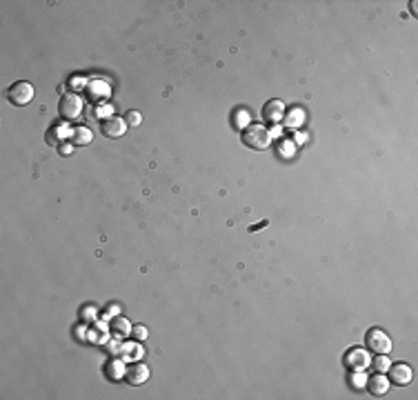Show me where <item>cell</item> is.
<instances>
[{"instance_id":"6da1fadb","label":"cell","mask_w":418,"mask_h":400,"mask_svg":"<svg viewBox=\"0 0 418 400\" xmlns=\"http://www.w3.org/2000/svg\"><path fill=\"white\" fill-rule=\"evenodd\" d=\"M243 143L249 147V149H267L269 143H271V133L267 127H263V125H249V127H245V131H243Z\"/></svg>"},{"instance_id":"7a4b0ae2","label":"cell","mask_w":418,"mask_h":400,"mask_svg":"<svg viewBox=\"0 0 418 400\" xmlns=\"http://www.w3.org/2000/svg\"><path fill=\"white\" fill-rule=\"evenodd\" d=\"M58 109H61V116L65 120H76L83 113V98L76 96V93H67V96L61 98Z\"/></svg>"},{"instance_id":"3957f363","label":"cell","mask_w":418,"mask_h":400,"mask_svg":"<svg viewBox=\"0 0 418 400\" xmlns=\"http://www.w3.org/2000/svg\"><path fill=\"white\" fill-rule=\"evenodd\" d=\"M9 100L18 107L27 105L34 100V87H31L29 83H25V80H21V83H14L9 87Z\"/></svg>"},{"instance_id":"277c9868","label":"cell","mask_w":418,"mask_h":400,"mask_svg":"<svg viewBox=\"0 0 418 400\" xmlns=\"http://www.w3.org/2000/svg\"><path fill=\"white\" fill-rule=\"evenodd\" d=\"M367 347L376 353H389L391 349V340L385 331L381 329H369L367 331Z\"/></svg>"},{"instance_id":"5b68a950","label":"cell","mask_w":418,"mask_h":400,"mask_svg":"<svg viewBox=\"0 0 418 400\" xmlns=\"http://www.w3.org/2000/svg\"><path fill=\"white\" fill-rule=\"evenodd\" d=\"M101 129L103 133L107 138H121L125 136V131H127V123H125L123 118H116V116H111L107 120H103L101 123Z\"/></svg>"},{"instance_id":"8992f818","label":"cell","mask_w":418,"mask_h":400,"mask_svg":"<svg viewBox=\"0 0 418 400\" xmlns=\"http://www.w3.org/2000/svg\"><path fill=\"white\" fill-rule=\"evenodd\" d=\"M345 365L349 367V369L354 371H361L365 369V367L369 365V356L365 349H358V347H354V349H349L347 353H345Z\"/></svg>"},{"instance_id":"52a82bcc","label":"cell","mask_w":418,"mask_h":400,"mask_svg":"<svg viewBox=\"0 0 418 400\" xmlns=\"http://www.w3.org/2000/svg\"><path fill=\"white\" fill-rule=\"evenodd\" d=\"M387 378H389V383H394V385H407L409 380H411V367L405 365V363L389 365Z\"/></svg>"},{"instance_id":"ba28073f","label":"cell","mask_w":418,"mask_h":400,"mask_svg":"<svg viewBox=\"0 0 418 400\" xmlns=\"http://www.w3.org/2000/svg\"><path fill=\"white\" fill-rule=\"evenodd\" d=\"M263 118L267 120V123H281L285 118V105L281 100H269V103L263 107Z\"/></svg>"},{"instance_id":"9c48e42d","label":"cell","mask_w":418,"mask_h":400,"mask_svg":"<svg viewBox=\"0 0 418 400\" xmlns=\"http://www.w3.org/2000/svg\"><path fill=\"white\" fill-rule=\"evenodd\" d=\"M125 378H127L129 385H143L145 380L149 378V369L143 363H134V365H129L127 371H125Z\"/></svg>"},{"instance_id":"30bf717a","label":"cell","mask_w":418,"mask_h":400,"mask_svg":"<svg viewBox=\"0 0 418 400\" xmlns=\"http://www.w3.org/2000/svg\"><path fill=\"white\" fill-rule=\"evenodd\" d=\"M367 389H369L371 396H383V393H387V389H389V378L378 371L376 376H371L367 380Z\"/></svg>"},{"instance_id":"8fae6325","label":"cell","mask_w":418,"mask_h":400,"mask_svg":"<svg viewBox=\"0 0 418 400\" xmlns=\"http://www.w3.org/2000/svg\"><path fill=\"white\" fill-rule=\"evenodd\" d=\"M87 93L94 100H105V98H109V85L107 83H103V80H89L87 83Z\"/></svg>"},{"instance_id":"7c38bea8","label":"cell","mask_w":418,"mask_h":400,"mask_svg":"<svg viewBox=\"0 0 418 400\" xmlns=\"http://www.w3.org/2000/svg\"><path fill=\"white\" fill-rule=\"evenodd\" d=\"M105 371H107V376L111 378V380H121V378H125V360H121V358H111L109 363H107V367H105Z\"/></svg>"},{"instance_id":"4fadbf2b","label":"cell","mask_w":418,"mask_h":400,"mask_svg":"<svg viewBox=\"0 0 418 400\" xmlns=\"http://www.w3.org/2000/svg\"><path fill=\"white\" fill-rule=\"evenodd\" d=\"M71 133H74V145H89L91 138H94L87 127H76Z\"/></svg>"},{"instance_id":"5bb4252c","label":"cell","mask_w":418,"mask_h":400,"mask_svg":"<svg viewBox=\"0 0 418 400\" xmlns=\"http://www.w3.org/2000/svg\"><path fill=\"white\" fill-rule=\"evenodd\" d=\"M303 109H291L289 113H287V118H285V123H287V127H291V129H298V127L303 125Z\"/></svg>"},{"instance_id":"9a60e30c","label":"cell","mask_w":418,"mask_h":400,"mask_svg":"<svg viewBox=\"0 0 418 400\" xmlns=\"http://www.w3.org/2000/svg\"><path fill=\"white\" fill-rule=\"evenodd\" d=\"M71 131H74V129H69V127H63V125H58V127H54V131H51V133H47V140H51V143H61V138L69 136Z\"/></svg>"},{"instance_id":"2e32d148","label":"cell","mask_w":418,"mask_h":400,"mask_svg":"<svg viewBox=\"0 0 418 400\" xmlns=\"http://www.w3.org/2000/svg\"><path fill=\"white\" fill-rule=\"evenodd\" d=\"M111 331H114L116 336H127V333L131 331V327H129V323L125 318H116L114 325H111Z\"/></svg>"},{"instance_id":"e0dca14e","label":"cell","mask_w":418,"mask_h":400,"mask_svg":"<svg viewBox=\"0 0 418 400\" xmlns=\"http://www.w3.org/2000/svg\"><path fill=\"white\" fill-rule=\"evenodd\" d=\"M234 125L238 127V129H245V127H249V113H247V109H238V111H236Z\"/></svg>"},{"instance_id":"ac0fdd59","label":"cell","mask_w":418,"mask_h":400,"mask_svg":"<svg viewBox=\"0 0 418 400\" xmlns=\"http://www.w3.org/2000/svg\"><path fill=\"white\" fill-rule=\"evenodd\" d=\"M125 356H127V360H138L143 356V347L141 345H127L125 347Z\"/></svg>"},{"instance_id":"d6986e66","label":"cell","mask_w":418,"mask_h":400,"mask_svg":"<svg viewBox=\"0 0 418 400\" xmlns=\"http://www.w3.org/2000/svg\"><path fill=\"white\" fill-rule=\"evenodd\" d=\"M389 365H391V363H389V358L385 356V353H378V358L374 360V367H376V369L381 371V373H383V371H387V369H389Z\"/></svg>"},{"instance_id":"ffe728a7","label":"cell","mask_w":418,"mask_h":400,"mask_svg":"<svg viewBox=\"0 0 418 400\" xmlns=\"http://www.w3.org/2000/svg\"><path fill=\"white\" fill-rule=\"evenodd\" d=\"M141 113H138V111H129L127 113V118H125V123H127V125H131V127H138V125H141Z\"/></svg>"},{"instance_id":"44dd1931","label":"cell","mask_w":418,"mask_h":400,"mask_svg":"<svg viewBox=\"0 0 418 400\" xmlns=\"http://www.w3.org/2000/svg\"><path fill=\"white\" fill-rule=\"evenodd\" d=\"M96 118H105V120H107V118H111V109H109V107H98V109H96Z\"/></svg>"},{"instance_id":"7402d4cb","label":"cell","mask_w":418,"mask_h":400,"mask_svg":"<svg viewBox=\"0 0 418 400\" xmlns=\"http://www.w3.org/2000/svg\"><path fill=\"white\" fill-rule=\"evenodd\" d=\"M134 336H136L138 340H145V338H147V329H145V327H136V329H134Z\"/></svg>"},{"instance_id":"603a6c76","label":"cell","mask_w":418,"mask_h":400,"mask_svg":"<svg viewBox=\"0 0 418 400\" xmlns=\"http://www.w3.org/2000/svg\"><path fill=\"white\" fill-rule=\"evenodd\" d=\"M71 151H74V147L67 145V143H61V153L63 156H67V153H71Z\"/></svg>"},{"instance_id":"cb8c5ba5","label":"cell","mask_w":418,"mask_h":400,"mask_svg":"<svg viewBox=\"0 0 418 400\" xmlns=\"http://www.w3.org/2000/svg\"><path fill=\"white\" fill-rule=\"evenodd\" d=\"M354 378H356V380H354V387H363V385H365V376H363V373H356Z\"/></svg>"}]
</instances>
